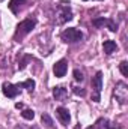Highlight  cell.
I'll list each match as a JSON object with an SVG mask.
<instances>
[{"label":"cell","instance_id":"cell-16","mask_svg":"<svg viewBox=\"0 0 128 129\" xmlns=\"http://www.w3.org/2000/svg\"><path fill=\"white\" fill-rule=\"evenodd\" d=\"M119 69H121V72H122L124 77H128V62H122V63L119 64Z\"/></svg>","mask_w":128,"mask_h":129},{"label":"cell","instance_id":"cell-3","mask_svg":"<svg viewBox=\"0 0 128 129\" xmlns=\"http://www.w3.org/2000/svg\"><path fill=\"white\" fill-rule=\"evenodd\" d=\"M113 95L116 98V101L119 102V104H127L128 101V86L125 83H122V81H119V83H116V86H115V90H113Z\"/></svg>","mask_w":128,"mask_h":129},{"label":"cell","instance_id":"cell-15","mask_svg":"<svg viewBox=\"0 0 128 129\" xmlns=\"http://www.w3.org/2000/svg\"><path fill=\"white\" fill-rule=\"evenodd\" d=\"M21 116H23V119H26V120H33L35 111H33V110H24V111L21 113Z\"/></svg>","mask_w":128,"mask_h":129},{"label":"cell","instance_id":"cell-4","mask_svg":"<svg viewBox=\"0 0 128 129\" xmlns=\"http://www.w3.org/2000/svg\"><path fill=\"white\" fill-rule=\"evenodd\" d=\"M60 39L66 42V44H74V42H78L83 39V33L77 29H66L62 32L60 35Z\"/></svg>","mask_w":128,"mask_h":129},{"label":"cell","instance_id":"cell-13","mask_svg":"<svg viewBox=\"0 0 128 129\" xmlns=\"http://www.w3.org/2000/svg\"><path fill=\"white\" fill-rule=\"evenodd\" d=\"M17 87H18V89L23 87V89H27V90H33V89H35V81H33V80H27V81H24V83H21V84H17Z\"/></svg>","mask_w":128,"mask_h":129},{"label":"cell","instance_id":"cell-14","mask_svg":"<svg viewBox=\"0 0 128 129\" xmlns=\"http://www.w3.org/2000/svg\"><path fill=\"white\" fill-rule=\"evenodd\" d=\"M41 120H42V123L47 125L48 128H53V120H51V117H50L48 114H42V116H41Z\"/></svg>","mask_w":128,"mask_h":129},{"label":"cell","instance_id":"cell-5","mask_svg":"<svg viewBox=\"0 0 128 129\" xmlns=\"http://www.w3.org/2000/svg\"><path fill=\"white\" fill-rule=\"evenodd\" d=\"M72 18V12L69 9V6L66 3H62L57 6V11H56V21L57 24H62L65 21H69Z\"/></svg>","mask_w":128,"mask_h":129},{"label":"cell","instance_id":"cell-10","mask_svg":"<svg viewBox=\"0 0 128 129\" xmlns=\"http://www.w3.org/2000/svg\"><path fill=\"white\" fill-rule=\"evenodd\" d=\"M53 96H54L56 101H63L65 98L68 96V90L62 86H57V87L53 89Z\"/></svg>","mask_w":128,"mask_h":129},{"label":"cell","instance_id":"cell-18","mask_svg":"<svg viewBox=\"0 0 128 129\" xmlns=\"http://www.w3.org/2000/svg\"><path fill=\"white\" fill-rule=\"evenodd\" d=\"M74 93L75 95H80V96H84L86 95V92L83 89H80V87H74Z\"/></svg>","mask_w":128,"mask_h":129},{"label":"cell","instance_id":"cell-11","mask_svg":"<svg viewBox=\"0 0 128 129\" xmlns=\"http://www.w3.org/2000/svg\"><path fill=\"white\" fill-rule=\"evenodd\" d=\"M102 50H104L105 54H112V53H115V51L118 50V45H116L115 41H104V44H102Z\"/></svg>","mask_w":128,"mask_h":129},{"label":"cell","instance_id":"cell-2","mask_svg":"<svg viewBox=\"0 0 128 129\" xmlns=\"http://www.w3.org/2000/svg\"><path fill=\"white\" fill-rule=\"evenodd\" d=\"M92 90H94L92 101L94 102H99V99H101V90H102V72L101 71H98L95 74V77L92 78Z\"/></svg>","mask_w":128,"mask_h":129},{"label":"cell","instance_id":"cell-19","mask_svg":"<svg viewBox=\"0 0 128 129\" xmlns=\"http://www.w3.org/2000/svg\"><path fill=\"white\" fill-rule=\"evenodd\" d=\"M83 2H89V0H83ZM98 2H101V0H98Z\"/></svg>","mask_w":128,"mask_h":129},{"label":"cell","instance_id":"cell-1","mask_svg":"<svg viewBox=\"0 0 128 129\" xmlns=\"http://www.w3.org/2000/svg\"><path fill=\"white\" fill-rule=\"evenodd\" d=\"M35 24H36V21L32 20V18H27V20L21 21V23L17 26V30H15L14 38H15L17 41H18V39H23L26 35H29V33L35 29Z\"/></svg>","mask_w":128,"mask_h":129},{"label":"cell","instance_id":"cell-20","mask_svg":"<svg viewBox=\"0 0 128 129\" xmlns=\"http://www.w3.org/2000/svg\"><path fill=\"white\" fill-rule=\"evenodd\" d=\"M15 129H21V128H15Z\"/></svg>","mask_w":128,"mask_h":129},{"label":"cell","instance_id":"cell-7","mask_svg":"<svg viewBox=\"0 0 128 129\" xmlns=\"http://www.w3.org/2000/svg\"><path fill=\"white\" fill-rule=\"evenodd\" d=\"M66 69H68V63H66L65 59L56 62V64L53 66V72H54V75H56L57 78H62V77H63L65 74H66Z\"/></svg>","mask_w":128,"mask_h":129},{"label":"cell","instance_id":"cell-6","mask_svg":"<svg viewBox=\"0 0 128 129\" xmlns=\"http://www.w3.org/2000/svg\"><path fill=\"white\" fill-rule=\"evenodd\" d=\"M92 24L95 27H104V26H107L110 32H116L118 30V24L112 18H104V17L102 18H95V20H92Z\"/></svg>","mask_w":128,"mask_h":129},{"label":"cell","instance_id":"cell-8","mask_svg":"<svg viewBox=\"0 0 128 129\" xmlns=\"http://www.w3.org/2000/svg\"><path fill=\"white\" fill-rule=\"evenodd\" d=\"M18 93H20V89H18L17 86H14V84H11V83H5V84H3V95H5V96L15 98Z\"/></svg>","mask_w":128,"mask_h":129},{"label":"cell","instance_id":"cell-9","mask_svg":"<svg viewBox=\"0 0 128 129\" xmlns=\"http://www.w3.org/2000/svg\"><path fill=\"white\" fill-rule=\"evenodd\" d=\"M56 114H57L59 120L62 122V125H65V126H68V125H69V122H71V116H69V111H68L66 108L59 107V108L56 110Z\"/></svg>","mask_w":128,"mask_h":129},{"label":"cell","instance_id":"cell-12","mask_svg":"<svg viewBox=\"0 0 128 129\" xmlns=\"http://www.w3.org/2000/svg\"><path fill=\"white\" fill-rule=\"evenodd\" d=\"M26 3V0H11L9 2V9L14 12V14H18V11L21 9V6Z\"/></svg>","mask_w":128,"mask_h":129},{"label":"cell","instance_id":"cell-17","mask_svg":"<svg viewBox=\"0 0 128 129\" xmlns=\"http://www.w3.org/2000/svg\"><path fill=\"white\" fill-rule=\"evenodd\" d=\"M83 78H84V77H83V72L78 71V69H75V71H74V80H75V81H83Z\"/></svg>","mask_w":128,"mask_h":129}]
</instances>
